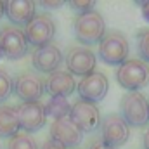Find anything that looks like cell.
Returning a JSON list of instances; mask_svg holds the SVG:
<instances>
[{
  "label": "cell",
  "instance_id": "obj_26",
  "mask_svg": "<svg viewBox=\"0 0 149 149\" xmlns=\"http://www.w3.org/2000/svg\"><path fill=\"white\" fill-rule=\"evenodd\" d=\"M141 10H142V16L149 21V2H142L141 3Z\"/></svg>",
  "mask_w": 149,
  "mask_h": 149
},
{
  "label": "cell",
  "instance_id": "obj_1",
  "mask_svg": "<svg viewBox=\"0 0 149 149\" xmlns=\"http://www.w3.org/2000/svg\"><path fill=\"white\" fill-rule=\"evenodd\" d=\"M104 33H106V23L95 9L76 16L74 35L80 43H85V45L99 43L101 38L104 37Z\"/></svg>",
  "mask_w": 149,
  "mask_h": 149
},
{
  "label": "cell",
  "instance_id": "obj_14",
  "mask_svg": "<svg viewBox=\"0 0 149 149\" xmlns=\"http://www.w3.org/2000/svg\"><path fill=\"white\" fill-rule=\"evenodd\" d=\"M31 63H33V68L37 71L52 74L54 71H57V68L63 63V52L54 43L38 47V49H35V52L31 56Z\"/></svg>",
  "mask_w": 149,
  "mask_h": 149
},
{
  "label": "cell",
  "instance_id": "obj_5",
  "mask_svg": "<svg viewBox=\"0 0 149 149\" xmlns=\"http://www.w3.org/2000/svg\"><path fill=\"white\" fill-rule=\"evenodd\" d=\"M24 37L28 45L43 47L52 42L56 35V23L49 14H35V17L24 26Z\"/></svg>",
  "mask_w": 149,
  "mask_h": 149
},
{
  "label": "cell",
  "instance_id": "obj_30",
  "mask_svg": "<svg viewBox=\"0 0 149 149\" xmlns=\"http://www.w3.org/2000/svg\"><path fill=\"white\" fill-rule=\"evenodd\" d=\"M74 149H76V148H74Z\"/></svg>",
  "mask_w": 149,
  "mask_h": 149
},
{
  "label": "cell",
  "instance_id": "obj_13",
  "mask_svg": "<svg viewBox=\"0 0 149 149\" xmlns=\"http://www.w3.org/2000/svg\"><path fill=\"white\" fill-rule=\"evenodd\" d=\"M81 137L83 132L74 125V121L70 116L54 120L50 125V139L61 142L66 148H76L81 142Z\"/></svg>",
  "mask_w": 149,
  "mask_h": 149
},
{
  "label": "cell",
  "instance_id": "obj_28",
  "mask_svg": "<svg viewBox=\"0 0 149 149\" xmlns=\"http://www.w3.org/2000/svg\"><path fill=\"white\" fill-rule=\"evenodd\" d=\"M3 16V2H0V17Z\"/></svg>",
  "mask_w": 149,
  "mask_h": 149
},
{
  "label": "cell",
  "instance_id": "obj_22",
  "mask_svg": "<svg viewBox=\"0 0 149 149\" xmlns=\"http://www.w3.org/2000/svg\"><path fill=\"white\" fill-rule=\"evenodd\" d=\"M70 7L76 10L78 14H83L94 9V2H70Z\"/></svg>",
  "mask_w": 149,
  "mask_h": 149
},
{
  "label": "cell",
  "instance_id": "obj_8",
  "mask_svg": "<svg viewBox=\"0 0 149 149\" xmlns=\"http://www.w3.org/2000/svg\"><path fill=\"white\" fill-rule=\"evenodd\" d=\"M108 88H109V83H108L106 74L99 73V71H94V73L83 76L80 80V83H76V90L80 94V99L92 102V104L102 101L108 94Z\"/></svg>",
  "mask_w": 149,
  "mask_h": 149
},
{
  "label": "cell",
  "instance_id": "obj_12",
  "mask_svg": "<svg viewBox=\"0 0 149 149\" xmlns=\"http://www.w3.org/2000/svg\"><path fill=\"white\" fill-rule=\"evenodd\" d=\"M16 111H17V118H19V127L24 132H37L47 121L45 106L40 101H35V102H21L16 108Z\"/></svg>",
  "mask_w": 149,
  "mask_h": 149
},
{
  "label": "cell",
  "instance_id": "obj_24",
  "mask_svg": "<svg viewBox=\"0 0 149 149\" xmlns=\"http://www.w3.org/2000/svg\"><path fill=\"white\" fill-rule=\"evenodd\" d=\"M88 149H114V148H111L109 144H106L102 139H94V141L88 144Z\"/></svg>",
  "mask_w": 149,
  "mask_h": 149
},
{
  "label": "cell",
  "instance_id": "obj_16",
  "mask_svg": "<svg viewBox=\"0 0 149 149\" xmlns=\"http://www.w3.org/2000/svg\"><path fill=\"white\" fill-rule=\"evenodd\" d=\"M76 88L73 74L70 71H54L45 81V90L52 97H66Z\"/></svg>",
  "mask_w": 149,
  "mask_h": 149
},
{
  "label": "cell",
  "instance_id": "obj_3",
  "mask_svg": "<svg viewBox=\"0 0 149 149\" xmlns=\"http://www.w3.org/2000/svg\"><path fill=\"white\" fill-rule=\"evenodd\" d=\"M118 83L128 92H137L149 83V66L141 59H127L116 71Z\"/></svg>",
  "mask_w": 149,
  "mask_h": 149
},
{
  "label": "cell",
  "instance_id": "obj_21",
  "mask_svg": "<svg viewBox=\"0 0 149 149\" xmlns=\"http://www.w3.org/2000/svg\"><path fill=\"white\" fill-rule=\"evenodd\" d=\"M137 50L144 63H149V28H144L137 33Z\"/></svg>",
  "mask_w": 149,
  "mask_h": 149
},
{
  "label": "cell",
  "instance_id": "obj_10",
  "mask_svg": "<svg viewBox=\"0 0 149 149\" xmlns=\"http://www.w3.org/2000/svg\"><path fill=\"white\" fill-rule=\"evenodd\" d=\"M66 66L71 74H80L83 78L95 71L97 57L87 47H71L66 52Z\"/></svg>",
  "mask_w": 149,
  "mask_h": 149
},
{
  "label": "cell",
  "instance_id": "obj_11",
  "mask_svg": "<svg viewBox=\"0 0 149 149\" xmlns=\"http://www.w3.org/2000/svg\"><path fill=\"white\" fill-rule=\"evenodd\" d=\"M70 118L81 132H92L97 127H101V111L95 104L87 101H76L71 106Z\"/></svg>",
  "mask_w": 149,
  "mask_h": 149
},
{
  "label": "cell",
  "instance_id": "obj_7",
  "mask_svg": "<svg viewBox=\"0 0 149 149\" xmlns=\"http://www.w3.org/2000/svg\"><path fill=\"white\" fill-rule=\"evenodd\" d=\"M0 50L2 56L16 61L28 54V42L23 30L16 26H3L0 30Z\"/></svg>",
  "mask_w": 149,
  "mask_h": 149
},
{
  "label": "cell",
  "instance_id": "obj_29",
  "mask_svg": "<svg viewBox=\"0 0 149 149\" xmlns=\"http://www.w3.org/2000/svg\"><path fill=\"white\" fill-rule=\"evenodd\" d=\"M2 57H3V56H2V50H0V59H2Z\"/></svg>",
  "mask_w": 149,
  "mask_h": 149
},
{
  "label": "cell",
  "instance_id": "obj_19",
  "mask_svg": "<svg viewBox=\"0 0 149 149\" xmlns=\"http://www.w3.org/2000/svg\"><path fill=\"white\" fill-rule=\"evenodd\" d=\"M7 149H38V146L35 139L28 134H16L14 137H10Z\"/></svg>",
  "mask_w": 149,
  "mask_h": 149
},
{
  "label": "cell",
  "instance_id": "obj_9",
  "mask_svg": "<svg viewBox=\"0 0 149 149\" xmlns=\"http://www.w3.org/2000/svg\"><path fill=\"white\" fill-rule=\"evenodd\" d=\"M45 92V81L40 78V74L33 71H26L16 76L14 80V94L23 102H35Z\"/></svg>",
  "mask_w": 149,
  "mask_h": 149
},
{
  "label": "cell",
  "instance_id": "obj_4",
  "mask_svg": "<svg viewBox=\"0 0 149 149\" xmlns=\"http://www.w3.org/2000/svg\"><path fill=\"white\" fill-rule=\"evenodd\" d=\"M121 118L130 127H146L149 123V102L148 99L137 92H127L120 102Z\"/></svg>",
  "mask_w": 149,
  "mask_h": 149
},
{
  "label": "cell",
  "instance_id": "obj_23",
  "mask_svg": "<svg viewBox=\"0 0 149 149\" xmlns=\"http://www.w3.org/2000/svg\"><path fill=\"white\" fill-rule=\"evenodd\" d=\"M40 149H68L66 146H63L61 142H57V141H54V139H47L43 144H42V148Z\"/></svg>",
  "mask_w": 149,
  "mask_h": 149
},
{
  "label": "cell",
  "instance_id": "obj_2",
  "mask_svg": "<svg viewBox=\"0 0 149 149\" xmlns=\"http://www.w3.org/2000/svg\"><path fill=\"white\" fill-rule=\"evenodd\" d=\"M128 40L118 30H109L99 42V57L106 64H123L128 57Z\"/></svg>",
  "mask_w": 149,
  "mask_h": 149
},
{
  "label": "cell",
  "instance_id": "obj_20",
  "mask_svg": "<svg viewBox=\"0 0 149 149\" xmlns=\"http://www.w3.org/2000/svg\"><path fill=\"white\" fill-rule=\"evenodd\" d=\"M12 92H14V81H12L10 74L0 68V102L7 101Z\"/></svg>",
  "mask_w": 149,
  "mask_h": 149
},
{
  "label": "cell",
  "instance_id": "obj_18",
  "mask_svg": "<svg viewBox=\"0 0 149 149\" xmlns=\"http://www.w3.org/2000/svg\"><path fill=\"white\" fill-rule=\"evenodd\" d=\"M70 111H71V106L66 101V97H52L45 106V113L50 114L54 120L70 116Z\"/></svg>",
  "mask_w": 149,
  "mask_h": 149
},
{
  "label": "cell",
  "instance_id": "obj_15",
  "mask_svg": "<svg viewBox=\"0 0 149 149\" xmlns=\"http://www.w3.org/2000/svg\"><path fill=\"white\" fill-rule=\"evenodd\" d=\"M35 10H37L35 2H28V0H12L3 3L5 16L16 26H26L35 17Z\"/></svg>",
  "mask_w": 149,
  "mask_h": 149
},
{
  "label": "cell",
  "instance_id": "obj_27",
  "mask_svg": "<svg viewBox=\"0 0 149 149\" xmlns=\"http://www.w3.org/2000/svg\"><path fill=\"white\" fill-rule=\"evenodd\" d=\"M142 142H144V149H149V128L144 132V135H142Z\"/></svg>",
  "mask_w": 149,
  "mask_h": 149
},
{
  "label": "cell",
  "instance_id": "obj_6",
  "mask_svg": "<svg viewBox=\"0 0 149 149\" xmlns=\"http://www.w3.org/2000/svg\"><path fill=\"white\" fill-rule=\"evenodd\" d=\"M130 137V125L121 118V114H108L101 120V139L111 148L123 146Z\"/></svg>",
  "mask_w": 149,
  "mask_h": 149
},
{
  "label": "cell",
  "instance_id": "obj_25",
  "mask_svg": "<svg viewBox=\"0 0 149 149\" xmlns=\"http://www.w3.org/2000/svg\"><path fill=\"white\" fill-rule=\"evenodd\" d=\"M61 5L63 2H42V7H47V9H57Z\"/></svg>",
  "mask_w": 149,
  "mask_h": 149
},
{
  "label": "cell",
  "instance_id": "obj_17",
  "mask_svg": "<svg viewBox=\"0 0 149 149\" xmlns=\"http://www.w3.org/2000/svg\"><path fill=\"white\" fill-rule=\"evenodd\" d=\"M17 111L12 106H0V137H14L19 132Z\"/></svg>",
  "mask_w": 149,
  "mask_h": 149
}]
</instances>
